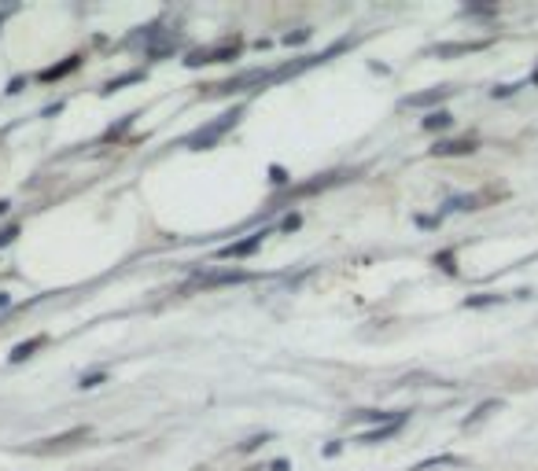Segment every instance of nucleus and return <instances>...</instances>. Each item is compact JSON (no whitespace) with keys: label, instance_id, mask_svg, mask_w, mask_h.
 <instances>
[{"label":"nucleus","instance_id":"423d86ee","mask_svg":"<svg viewBox=\"0 0 538 471\" xmlns=\"http://www.w3.org/2000/svg\"><path fill=\"white\" fill-rule=\"evenodd\" d=\"M446 125H454V118L446 114V111H435L424 118V129H446Z\"/></svg>","mask_w":538,"mask_h":471},{"label":"nucleus","instance_id":"39448f33","mask_svg":"<svg viewBox=\"0 0 538 471\" xmlns=\"http://www.w3.org/2000/svg\"><path fill=\"white\" fill-rule=\"evenodd\" d=\"M472 151V140H454V144H439L435 148V155H465Z\"/></svg>","mask_w":538,"mask_h":471},{"label":"nucleus","instance_id":"20e7f679","mask_svg":"<svg viewBox=\"0 0 538 471\" xmlns=\"http://www.w3.org/2000/svg\"><path fill=\"white\" fill-rule=\"evenodd\" d=\"M454 88H431V93H420V96H409L406 100V107H428V103H439V100H446Z\"/></svg>","mask_w":538,"mask_h":471},{"label":"nucleus","instance_id":"f03ea898","mask_svg":"<svg viewBox=\"0 0 538 471\" xmlns=\"http://www.w3.org/2000/svg\"><path fill=\"white\" fill-rule=\"evenodd\" d=\"M240 280H247V272L229 269V272H207V277H199L203 287H214V284H240Z\"/></svg>","mask_w":538,"mask_h":471},{"label":"nucleus","instance_id":"6e6552de","mask_svg":"<svg viewBox=\"0 0 538 471\" xmlns=\"http://www.w3.org/2000/svg\"><path fill=\"white\" fill-rule=\"evenodd\" d=\"M100 383H104V376H82V387H100Z\"/></svg>","mask_w":538,"mask_h":471},{"label":"nucleus","instance_id":"7ed1b4c3","mask_svg":"<svg viewBox=\"0 0 538 471\" xmlns=\"http://www.w3.org/2000/svg\"><path fill=\"white\" fill-rule=\"evenodd\" d=\"M262 235H266V232H254L251 240H243V243H233V247H225V251H222V258H243V254H251L254 247L262 243Z\"/></svg>","mask_w":538,"mask_h":471},{"label":"nucleus","instance_id":"0eeeda50","mask_svg":"<svg viewBox=\"0 0 538 471\" xmlns=\"http://www.w3.org/2000/svg\"><path fill=\"white\" fill-rule=\"evenodd\" d=\"M37 346H41V339H33V343H22V346H15V353H11V361L30 357V350H37Z\"/></svg>","mask_w":538,"mask_h":471},{"label":"nucleus","instance_id":"9d476101","mask_svg":"<svg viewBox=\"0 0 538 471\" xmlns=\"http://www.w3.org/2000/svg\"><path fill=\"white\" fill-rule=\"evenodd\" d=\"M535 82H538V70H535Z\"/></svg>","mask_w":538,"mask_h":471},{"label":"nucleus","instance_id":"1a4fd4ad","mask_svg":"<svg viewBox=\"0 0 538 471\" xmlns=\"http://www.w3.org/2000/svg\"><path fill=\"white\" fill-rule=\"evenodd\" d=\"M11 240H15V229H4V232H0V247L11 243Z\"/></svg>","mask_w":538,"mask_h":471},{"label":"nucleus","instance_id":"f257e3e1","mask_svg":"<svg viewBox=\"0 0 538 471\" xmlns=\"http://www.w3.org/2000/svg\"><path fill=\"white\" fill-rule=\"evenodd\" d=\"M229 125H236V111H233V114H225V118H222V122H214V125H207V129H203V133H196V137H192L188 144H192V148H207V144H214V140H217V137H222V133H225V129H229Z\"/></svg>","mask_w":538,"mask_h":471}]
</instances>
